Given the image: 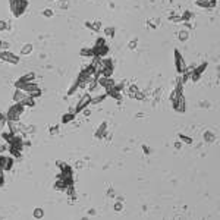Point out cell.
I'll use <instances>...</instances> for the list:
<instances>
[{
  "mask_svg": "<svg viewBox=\"0 0 220 220\" xmlns=\"http://www.w3.org/2000/svg\"><path fill=\"white\" fill-rule=\"evenodd\" d=\"M9 3H10V12L15 18L22 16L28 8V0H9Z\"/></svg>",
  "mask_w": 220,
  "mask_h": 220,
  "instance_id": "obj_1",
  "label": "cell"
},
{
  "mask_svg": "<svg viewBox=\"0 0 220 220\" xmlns=\"http://www.w3.org/2000/svg\"><path fill=\"white\" fill-rule=\"evenodd\" d=\"M90 101H91V96L90 94H84L82 97H81V100H79V103L76 104V107H75V113H81L84 109H87L88 106H90Z\"/></svg>",
  "mask_w": 220,
  "mask_h": 220,
  "instance_id": "obj_4",
  "label": "cell"
},
{
  "mask_svg": "<svg viewBox=\"0 0 220 220\" xmlns=\"http://www.w3.org/2000/svg\"><path fill=\"white\" fill-rule=\"evenodd\" d=\"M107 126H109V123L104 120V122H101V125L97 128V131H96V134H94V137L96 138H98V140H101V138H104V135H106V132H107Z\"/></svg>",
  "mask_w": 220,
  "mask_h": 220,
  "instance_id": "obj_9",
  "label": "cell"
},
{
  "mask_svg": "<svg viewBox=\"0 0 220 220\" xmlns=\"http://www.w3.org/2000/svg\"><path fill=\"white\" fill-rule=\"evenodd\" d=\"M0 59L5 60V62H9V63H12V65L19 63V57H18L16 54L10 53L9 50H2V52H0Z\"/></svg>",
  "mask_w": 220,
  "mask_h": 220,
  "instance_id": "obj_5",
  "label": "cell"
},
{
  "mask_svg": "<svg viewBox=\"0 0 220 220\" xmlns=\"http://www.w3.org/2000/svg\"><path fill=\"white\" fill-rule=\"evenodd\" d=\"M49 132H50V135H56L59 132V125H54V126L49 128Z\"/></svg>",
  "mask_w": 220,
  "mask_h": 220,
  "instance_id": "obj_42",
  "label": "cell"
},
{
  "mask_svg": "<svg viewBox=\"0 0 220 220\" xmlns=\"http://www.w3.org/2000/svg\"><path fill=\"white\" fill-rule=\"evenodd\" d=\"M34 79H35V74H34V72H30V74L22 75L18 81H19V82H22V84H25V82H31V81H34Z\"/></svg>",
  "mask_w": 220,
  "mask_h": 220,
  "instance_id": "obj_17",
  "label": "cell"
},
{
  "mask_svg": "<svg viewBox=\"0 0 220 220\" xmlns=\"http://www.w3.org/2000/svg\"><path fill=\"white\" fill-rule=\"evenodd\" d=\"M195 3H197V6H200V8L213 9V8H216L217 0H195Z\"/></svg>",
  "mask_w": 220,
  "mask_h": 220,
  "instance_id": "obj_8",
  "label": "cell"
},
{
  "mask_svg": "<svg viewBox=\"0 0 220 220\" xmlns=\"http://www.w3.org/2000/svg\"><path fill=\"white\" fill-rule=\"evenodd\" d=\"M126 90H128V96H129L131 98H134V96L137 94V91L140 90V88H138V87H137L135 84H131V85H129V87L126 88Z\"/></svg>",
  "mask_w": 220,
  "mask_h": 220,
  "instance_id": "obj_25",
  "label": "cell"
},
{
  "mask_svg": "<svg viewBox=\"0 0 220 220\" xmlns=\"http://www.w3.org/2000/svg\"><path fill=\"white\" fill-rule=\"evenodd\" d=\"M53 15H54V13H53L52 9H44V10H43V16H44V18H52Z\"/></svg>",
  "mask_w": 220,
  "mask_h": 220,
  "instance_id": "obj_40",
  "label": "cell"
},
{
  "mask_svg": "<svg viewBox=\"0 0 220 220\" xmlns=\"http://www.w3.org/2000/svg\"><path fill=\"white\" fill-rule=\"evenodd\" d=\"M203 140H204L206 142H214V141H216V134H214L213 131H204Z\"/></svg>",
  "mask_w": 220,
  "mask_h": 220,
  "instance_id": "obj_13",
  "label": "cell"
},
{
  "mask_svg": "<svg viewBox=\"0 0 220 220\" xmlns=\"http://www.w3.org/2000/svg\"><path fill=\"white\" fill-rule=\"evenodd\" d=\"M142 150H144L145 154H150V147L148 145H142Z\"/></svg>",
  "mask_w": 220,
  "mask_h": 220,
  "instance_id": "obj_49",
  "label": "cell"
},
{
  "mask_svg": "<svg viewBox=\"0 0 220 220\" xmlns=\"http://www.w3.org/2000/svg\"><path fill=\"white\" fill-rule=\"evenodd\" d=\"M6 122H8V119H6V116H5L3 113H0V123H3V125H6Z\"/></svg>",
  "mask_w": 220,
  "mask_h": 220,
  "instance_id": "obj_45",
  "label": "cell"
},
{
  "mask_svg": "<svg viewBox=\"0 0 220 220\" xmlns=\"http://www.w3.org/2000/svg\"><path fill=\"white\" fill-rule=\"evenodd\" d=\"M79 54H81L82 57H94L93 49H82V50L79 52Z\"/></svg>",
  "mask_w": 220,
  "mask_h": 220,
  "instance_id": "obj_29",
  "label": "cell"
},
{
  "mask_svg": "<svg viewBox=\"0 0 220 220\" xmlns=\"http://www.w3.org/2000/svg\"><path fill=\"white\" fill-rule=\"evenodd\" d=\"M21 103L24 104L25 107H34V106H35V98H32V97H30V96H25L24 98H22Z\"/></svg>",
  "mask_w": 220,
  "mask_h": 220,
  "instance_id": "obj_20",
  "label": "cell"
},
{
  "mask_svg": "<svg viewBox=\"0 0 220 220\" xmlns=\"http://www.w3.org/2000/svg\"><path fill=\"white\" fill-rule=\"evenodd\" d=\"M3 126H5L3 123H0V131H2V129H3Z\"/></svg>",
  "mask_w": 220,
  "mask_h": 220,
  "instance_id": "obj_53",
  "label": "cell"
},
{
  "mask_svg": "<svg viewBox=\"0 0 220 220\" xmlns=\"http://www.w3.org/2000/svg\"><path fill=\"white\" fill-rule=\"evenodd\" d=\"M13 135H15V134H12L10 131H5V132L2 131V140H3V141H5L8 145L12 142V140H13Z\"/></svg>",
  "mask_w": 220,
  "mask_h": 220,
  "instance_id": "obj_19",
  "label": "cell"
},
{
  "mask_svg": "<svg viewBox=\"0 0 220 220\" xmlns=\"http://www.w3.org/2000/svg\"><path fill=\"white\" fill-rule=\"evenodd\" d=\"M27 96H30V97H32V98H38V97L41 96V90H35V91H31V93H28Z\"/></svg>",
  "mask_w": 220,
  "mask_h": 220,
  "instance_id": "obj_37",
  "label": "cell"
},
{
  "mask_svg": "<svg viewBox=\"0 0 220 220\" xmlns=\"http://www.w3.org/2000/svg\"><path fill=\"white\" fill-rule=\"evenodd\" d=\"M5 116H6V119H8V120H12V122H19V118H21V115H19L18 110L15 109V106L9 107L8 113H6Z\"/></svg>",
  "mask_w": 220,
  "mask_h": 220,
  "instance_id": "obj_7",
  "label": "cell"
},
{
  "mask_svg": "<svg viewBox=\"0 0 220 220\" xmlns=\"http://www.w3.org/2000/svg\"><path fill=\"white\" fill-rule=\"evenodd\" d=\"M192 18H194V13H192V12H189V10H185V12H184V15H181V19H182V22L191 21Z\"/></svg>",
  "mask_w": 220,
  "mask_h": 220,
  "instance_id": "obj_32",
  "label": "cell"
},
{
  "mask_svg": "<svg viewBox=\"0 0 220 220\" xmlns=\"http://www.w3.org/2000/svg\"><path fill=\"white\" fill-rule=\"evenodd\" d=\"M22 150H18V148H15V147H10L9 145V153L12 154V157H16V159H19L21 156H22V153H21Z\"/></svg>",
  "mask_w": 220,
  "mask_h": 220,
  "instance_id": "obj_30",
  "label": "cell"
},
{
  "mask_svg": "<svg viewBox=\"0 0 220 220\" xmlns=\"http://www.w3.org/2000/svg\"><path fill=\"white\" fill-rule=\"evenodd\" d=\"M66 186H68V185H66V182L63 181V179H56V182H54V185H53V188L56 189V191H65V188Z\"/></svg>",
  "mask_w": 220,
  "mask_h": 220,
  "instance_id": "obj_21",
  "label": "cell"
},
{
  "mask_svg": "<svg viewBox=\"0 0 220 220\" xmlns=\"http://www.w3.org/2000/svg\"><path fill=\"white\" fill-rule=\"evenodd\" d=\"M175 148H176V150H181V148H182V142H181V141H176V142H175Z\"/></svg>",
  "mask_w": 220,
  "mask_h": 220,
  "instance_id": "obj_47",
  "label": "cell"
},
{
  "mask_svg": "<svg viewBox=\"0 0 220 220\" xmlns=\"http://www.w3.org/2000/svg\"><path fill=\"white\" fill-rule=\"evenodd\" d=\"M8 150V145L6 144H3V145H0V154H3L5 151Z\"/></svg>",
  "mask_w": 220,
  "mask_h": 220,
  "instance_id": "obj_48",
  "label": "cell"
},
{
  "mask_svg": "<svg viewBox=\"0 0 220 220\" xmlns=\"http://www.w3.org/2000/svg\"><path fill=\"white\" fill-rule=\"evenodd\" d=\"M75 120V113H65L63 116H62V123L63 125H68V123H71V122H74Z\"/></svg>",
  "mask_w": 220,
  "mask_h": 220,
  "instance_id": "obj_18",
  "label": "cell"
},
{
  "mask_svg": "<svg viewBox=\"0 0 220 220\" xmlns=\"http://www.w3.org/2000/svg\"><path fill=\"white\" fill-rule=\"evenodd\" d=\"M106 38H97L96 44H94V47H101V46H106Z\"/></svg>",
  "mask_w": 220,
  "mask_h": 220,
  "instance_id": "obj_36",
  "label": "cell"
},
{
  "mask_svg": "<svg viewBox=\"0 0 220 220\" xmlns=\"http://www.w3.org/2000/svg\"><path fill=\"white\" fill-rule=\"evenodd\" d=\"M56 166H57V167H59L60 170H65V169L68 167L69 164H66L65 162H60V160H57V162H56Z\"/></svg>",
  "mask_w": 220,
  "mask_h": 220,
  "instance_id": "obj_41",
  "label": "cell"
},
{
  "mask_svg": "<svg viewBox=\"0 0 220 220\" xmlns=\"http://www.w3.org/2000/svg\"><path fill=\"white\" fill-rule=\"evenodd\" d=\"M104 34H106L107 37H110V38L115 37V28H113V27H106V28H104Z\"/></svg>",
  "mask_w": 220,
  "mask_h": 220,
  "instance_id": "obj_34",
  "label": "cell"
},
{
  "mask_svg": "<svg viewBox=\"0 0 220 220\" xmlns=\"http://www.w3.org/2000/svg\"><path fill=\"white\" fill-rule=\"evenodd\" d=\"M59 6H60V9H68L69 8V0H60Z\"/></svg>",
  "mask_w": 220,
  "mask_h": 220,
  "instance_id": "obj_39",
  "label": "cell"
},
{
  "mask_svg": "<svg viewBox=\"0 0 220 220\" xmlns=\"http://www.w3.org/2000/svg\"><path fill=\"white\" fill-rule=\"evenodd\" d=\"M88 214H90V216H93V214H96V210H90V211H88Z\"/></svg>",
  "mask_w": 220,
  "mask_h": 220,
  "instance_id": "obj_51",
  "label": "cell"
},
{
  "mask_svg": "<svg viewBox=\"0 0 220 220\" xmlns=\"http://www.w3.org/2000/svg\"><path fill=\"white\" fill-rule=\"evenodd\" d=\"M178 38H179L181 43L188 41V38H189V31H188V30H181V31L178 32Z\"/></svg>",
  "mask_w": 220,
  "mask_h": 220,
  "instance_id": "obj_23",
  "label": "cell"
},
{
  "mask_svg": "<svg viewBox=\"0 0 220 220\" xmlns=\"http://www.w3.org/2000/svg\"><path fill=\"white\" fill-rule=\"evenodd\" d=\"M106 96H109V97L115 98L116 101H122V93L116 91L115 88H109V90H106Z\"/></svg>",
  "mask_w": 220,
  "mask_h": 220,
  "instance_id": "obj_11",
  "label": "cell"
},
{
  "mask_svg": "<svg viewBox=\"0 0 220 220\" xmlns=\"http://www.w3.org/2000/svg\"><path fill=\"white\" fill-rule=\"evenodd\" d=\"M159 25H160V19L159 18H150V19H147V27L150 30H156V28H159Z\"/></svg>",
  "mask_w": 220,
  "mask_h": 220,
  "instance_id": "obj_12",
  "label": "cell"
},
{
  "mask_svg": "<svg viewBox=\"0 0 220 220\" xmlns=\"http://www.w3.org/2000/svg\"><path fill=\"white\" fill-rule=\"evenodd\" d=\"M76 167H78V169L82 167V162H78V163H76Z\"/></svg>",
  "mask_w": 220,
  "mask_h": 220,
  "instance_id": "obj_52",
  "label": "cell"
},
{
  "mask_svg": "<svg viewBox=\"0 0 220 220\" xmlns=\"http://www.w3.org/2000/svg\"><path fill=\"white\" fill-rule=\"evenodd\" d=\"M172 106H173V109H175L178 113H185V110H186V103H185V97H184V94H182V96H179L178 98H176V101H173V103H172Z\"/></svg>",
  "mask_w": 220,
  "mask_h": 220,
  "instance_id": "obj_6",
  "label": "cell"
},
{
  "mask_svg": "<svg viewBox=\"0 0 220 220\" xmlns=\"http://www.w3.org/2000/svg\"><path fill=\"white\" fill-rule=\"evenodd\" d=\"M97 87H98V82H97V79H93L91 82H88V85H87L88 91H94V90H96Z\"/></svg>",
  "mask_w": 220,
  "mask_h": 220,
  "instance_id": "obj_33",
  "label": "cell"
},
{
  "mask_svg": "<svg viewBox=\"0 0 220 220\" xmlns=\"http://www.w3.org/2000/svg\"><path fill=\"white\" fill-rule=\"evenodd\" d=\"M13 164H15L13 157H6V156H3V154H0V167H2V170H3V172H9V170H12Z\"/></svg>",
  "mask_w": 220,
  "mask_h": 220,
  "instance_id": "obj_3",
  "label": "cell"
},
{
  "mask_svg": "<svg viewBox=\"0 0 220 220\" xmlns=\"http://www.w3.org/2000/svg\"><path fill=\"white\" fill-rule=\"evenodd\" d=\"M170 21H172V22H182L181 16H170Z\"/></svg>",
  "mask_w": 220,
  "mask_h": 220,
  "instance_id": "obj_46",
  "label": "cell"
},
{
  "mask_svg": "<svg viewBox=\"0 0 220 220\" xmlns=\"http://www.w3.org/2000/svg\"><path fill=\"white\" fill-rule=\"evenodd\" d=\"M93 52H94V56H97V57H106L109 54V44L101 46V47H93Z\"/></svg>",
  "mask_w": 220,
  "mask_h": 220,
  "instance_id": "obj_10",
  "label": "cell"
},
{
  "mask_svg": "<svg viewBox=\"0 0 220 220\" xmlns=\"http://www.w3.org/2000/svg\"><path fill=\"white\" fill-rule=\"evenodd\" d=\"M27 94L22 91V90H15V93H13V101L15 103H21L22 101V98H24Z\"/></svg>",
  "mask_w": 220,
  "mask_h": 220,
  "instance_id": "obj_22",
  "label": "cell"
},
{
  "mask_svg": "<svg viewBox=\"0 0 220 220\" xmlns=\"http://www.w3.org/2000/svg\"><path fill=\"white\" fill-rule=\"evenodd\" d=\"M85 27H87V28H90L91 31H100V30H101V22H100V21L85 22Z\"/></svg>",
  "mask_w": 220,
  "mask_h": 220,
  "instance_id": "obj_14",
  "label": "cell"
},
{
  "mask_svg": "<svg viewBox=\"0 0 220 220\" xmlns=\"http://www.w3.org/2000/svg\"><path fill=\"white\" fill-rule=\"evenodd\" d=\"M175 66H176V71H178L179 75L184 74L186 71V68H188L184 57H182V54L179 53V50H175Z\"/></svg>",
  "mask_w": 220,
  "mask_h": 220,
  "instance_id": "obj_2",
  "label": "cell"
},
{
  "mask_svg": "<svg viewBox=\"0 0 220 220\" xmlns=\"http://www.w3.org/2000/svg\"><path fill=\"white\" fill-rule=\"evenodd\" d=\"M32 216H34V219H43L44 217V210L40 208V207H37V208H34Z\"/></svg>",
  "mask_w": 220,
  "mask_h": 220,
  "instance_id": "obj_31",
  "label": "cell"
},
{
  "mask_svg": "<svg viewBox=\"0 0 220 220\" xmlns=\"http://www.w3.org/2000/svg\"><path fill=\"white\" fill-rule=\"evenodd\" d=\"M137 43H138V40H137V38H135V40H131V41H129V44H128V49H129V50L137 49Z\"/></svg>",
  "mask_w": 220,
  "mask_h": 220,
  "instance_id": "obj_38",
  "label": "cell"
},
{
  "mask_svg": "<svg viewBox=\"0 0 220 220\" xmlns=\"http://www.w3.org/2000/svg\"><path fill=\"white\" fill-rule=\"evenodd\" d=\"M122 210H123V204H122L120 201H119V203H116V204H115V211H116V213H119V211H122Z\"/></svg>",
  "mask_w": 220,
  "mask_h": 220,
  "instance_id": "obj_44",
  "label": "cell"
},
{
  "mask_svg": "<svg viewBox=\"0 0 220 220\" xmlns=\"http://www.w3.org/2000/svg\"><path fill=\"white\" fill-rule=\"evenodd\" d=\"M78 90H79V82H78V79H75V82L71 85V88L68 90V96H74Z\"/></svg>",
  "mask_w": 220,
  "mask_h": 220,
  "instance_id": "obj_26",
  "label": "cell"
},
{
  "mask_svg": "<svg viewBox=\"0 0 220 220\" xmlns=\"http://www.w3.org/2000/svg\"><path fill=\"white\" fill-rule=\"evenodd\" d=\"M106 97H107L106 94H101V96H97V97H94V98L91 97V101H90V104H93V106H97V104H100V103H101V101H103V100H104Z\"/></svg>",
  "mask_w": 220,
  "mask_h": 220,
  "instance_id": "obj_27",
  "label": "cell"
},
{
  "mask_svg": "<svg viewBox=\"0 0 220 220\" xmlns=\"http://www.w3.org/2000/svg\"><path fill=\"white\" fill-rule=\"evenodd\" d=\"M32 49H34V46L31 43H27V44H24L22 46V49H21V54L22 56H28V54H31L32 53Z\"/></svg>",
  "mask_w": 220,
  "mask_h": 220,
  "instance_id": "obj_16",
  "label": "cell"
},
{
  "mask_svg": "<svg viewBox=\"0 0 220 220\" xmlns=\"http://www.w3.org/2000/svg\"><path fill=\"white\" fill-rule=\"evenodd\" d=\"M6 30H8V22L0 19V31H6Z\"/></svg>",
  "mask_w": 220,
  "mask_h": 220,
  "instance_id": "obj_43",
  "label": "cell"
},
{
  "mask_svg": "<svg viewBox=\"0 0 220 220\" xmlns=\"http://www.w3.org/2000/svg\"><path fill=\"white\" fill-rule=\"evenodd\" d=\"M107 195H109L110 198H113V197H115V192H113V189H110V191L107 192Z\"/></svg>",
  "mask_w": 220,
  "mask_h": 220,
  "instance_id": "obj_50",
  "label": "cell"
},
{
  "mask_svg": "<svg viewBox=\"0 0 220 220\" xmlns=\"http://www.w3.org/2000/svg\"><path fill=\"white\" fill-rule=\"evenodd\" d=\"M134 98H135V100H140V101H142V100L145 98V94H144L141 90H138V91H137V94L134 96Z\"/></svg>",
  "mask_w": 220,
  "mask_h": 220,
  "instance_id": "obj_35",
  "label": "cell"
},
{
  "mask_svg": "<svg viewBox=\"0 0 220 220\" xmlns=\"http://www.w3.org/2000/svg\"><path fill=\"white\" fill-rule=\"evenodd\" d=\"M6 125L9 126V131L12 132V134H19V129H21L19 122H12V120H8V122H6Z\"/></svg>",
  "mask_w": 220,
  "mask_h": 220,
  "instance_id": "obj_15",
  "label": "cell"
},
{
  "mask_svg": "<svg viewBox=\"0 0 220 220\" xmlns=\"http://www.w3.org/2000/svg\"><path fill=\"white\" fill-rule=\"evenodd\" d=\"M178 137H179V141H182L184 144H188V145H191V144L194 142V140H192L191 137H188V135H185V134H179Z\"/></svg>",
  "mask_w": 220,
  "mask_h": 220,
  "instance_id": "obj_28",
  "label": "cell"
},
{
  "mask_svg": "<svg viewBox=\"0 0 220 220\" xmlns=\"http://www.w3.org/2000/svg\"><path fill=\"white\" fill-rule=\"evenodd\" d=\"M207 66H208V63H207V62H204V63H201V65L195 66L194 72H195V74H198V75H203V74L206 72V69H207Z\"/></svg>",
  "mask_w": 220,
  "mask_h": 220,
  "instance_id": "obj_24",
  "label": "cell"
}]
</instances>
